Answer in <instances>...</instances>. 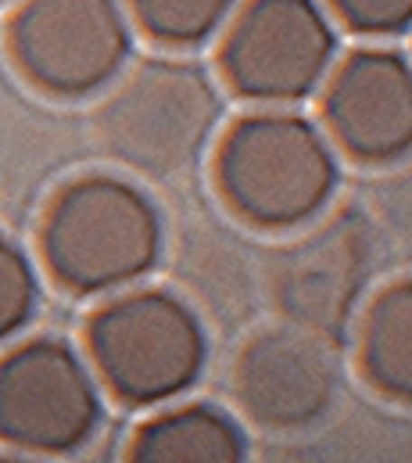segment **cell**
I'll return each mask as SVG.
<instances>
[{
	"instance_id": "1",
	"label": "cell",
	"mask_w": 412,
	"mask_h": 463,
	"mask_svg": "<svg viewBox=\"0 0 412 463\" xmlns=\"http://www.w3.org/2000/svg\"><path fill=\"white\" fill-rule=\"evenodd\" d=\"M226 202L258 227H298L337 187V158L326 133L295 112L237 118L219 144L215 165Z\"/></svg>"
},
{
	"instance_id": "2",
	"label": "cell",
	"mask_w": 412,
	"mask_h": 463,
	"mask_svg": "<svg viewBox=\"0 0 412 463\" xmlns=\"http://www.w3.org/2000/svg\"><path fill=\"white\" fill-rule=\"evenodd\" d=\"M162 251L147 194L115 176H83L47 209L43 259L69 291H111L144 277Z\"/></svg>"
},
{
	"instance_id": "3",
	"label": "cell",
	"mask_w": 412,
	"mask_h": 463,
	"mask_svg": "<svg viewBox=\"0 0 412 463\" xmlns=\"http://www.w3.org/2000/svg\"><path fill=\"white\" fill-rule=\"evenodd\" d=\"M219 112V90L201 65L147 58L108 94L98 129L118 162L151 176H176L201 158Z\"/></svg>"
},
{
	"instance_id": "4",
	"label": "cell",
	"mask_w": 412,
	"mask_h": 463,
	"mask_svg": "<svg viewBox=\"0 0 412 463\" xmlns=\"http://www.w3.org/2000/svg\"><path fill=\"white\" fill-rule=\"evenodd\" d=\"M90 359L101 381L129 406L187 392L205 363V335L187 302L169 291H133L90 317Z\"/></svg>"
},
{
	"instance_id": "5",
	"label": "cell",
	"mask_w": 412,
	"mask_h": 463,
	"mask_svg": "<svg viewBox=\"0 0 412 463\" xmlns=\"http://www.w3.org/2000/svg\"><path fill=\"white\" fill-rule=\"evenodd\" d=\"M133 25L126 0H22L7 47L33 87L83 98L118 80L133 58Z\"/></svg>"
},
{
	"instance_id": "6",
	"label": "cell",
	"mask_w": 412,
	"mask_h": 463,
	"mask_svg": "<svg viewBox=\"0 0 412 463\" xmlns=\"http://www.w3.org/2000/svg\"><path fill=\"white\" fill-rule=\"evenodd\" d=\"M337 33L319 0H244L226 22L219 69L251 101H298L330 76Z\"/></svg>"
},
{
	"instance_id": "7",
	"label": "cell",
	"mask_w": 412,
	"mask_h": 463,
	"mask_svg": "<svg viewBox=\"0 0 412 463\" xmlns=\"http://www.w3.org/2000/svg\"><path fill=\"white\" fill-rule=\"evenodd\" d=\"M101 395L72 345L36 338L0 359V439L29 453H69L90 439Z\"/></svg>"
},
{
	"instance_id": "8",
	"label": "cell",
	"mask_w": 412,
	"mask_h": 463,
	"mask_svg": "<svg viewBox=\"0 0 412 463\" xmlns=\"http://www.w3.org/2000/svg\"><path fill=\"white\" fill-rule=\"evenodd\" d=\"M323 116L355 158L391 162L412 151V61L388 47L348 54L330 72Z\"/></svg>"
},
{
	"instance_id": "9",
	"label": "cell",
	"mask_w": 412,
	"mask_h": 463,
	"mask_svg": "<svg viewBox=\"0 0 412 463\" xmlns=\"http://www.w3.org/2000/svg\"><path fill=\"white\" fill-rule=\"evenodd\" d=\"M237 399L266 428L312 424L333 402V363L298 331H266L237 359Z\"/></svg>"
},
{
	"instance_id": "10",
	"label": "cell",
	"mask_w": 412,
	"mask_h": 463,
	"mask_svg": "<svg viewBox=\"0 0 412 463\" xmlns=\"http://www.w3.org/2000/svg\"><path fill=\"white\" fill-rule=\"evenodd\" d=\"M366 277L362 237L344 220L305 237L284 266L280 295L295 324L309 331H333L348 320Z\"/></svg>"
},
{
	"instance_id": "11",
	"label": "cell",
	"mask_w": 412,
	"mask_h": 463,
	"mask_svg": "<svg viewBox=\"0 0 412 463\" xmlns=\"http://www.w3.org/2000/svg\"><path fill=\"white\" fill-rule=\"evenodd\" d=\"M129 463H244V439L211 406H176L136 431Z\"/></svg>"
},
{
	"instance_id": "12",
	"label": "cell",
	"mask_w": 412,
	"mask_h": 463,
	"mask_svg": "<svg viewBox=\"0 0 412 463\" xmlns=\"http://www.w3.org/2000/svg\"><path fill=\"white\" fill-rule=\"evenodd\" d=\"M362 366L380 392L412 402V280L373 298L362 324Z\"/></svg>"
},
{
	"instance_id": "13",
	"label": "cell",
	"mask_w": 412,
	"mask_h": 463,
	"mask_svg": "<svg viewBox=\"0 0 412 463\" xmlns=\"http://www.w3.org/2000/svg\"><path fill=\"white\" fill-rule=\"evenodd\" d=\"M133 22L165 47H194L233 18L240 0H126Z\"/></svg>"
},
{
	"instance_id": "14",
	"label": "cell",
	"mask_w": 412,
	"mask_h": 463,
	"mask_svg": "<svg viewBox=\"0 0 412 463\" xmlns=\"http://www.w3.org/2000/svg\"><path fill=\"white\" fill-rule=\"evenodd\" d=\"M36 306V273L22 248L0 237V342L11 338Z\"/></svg>"
},
{
	"instance_id": "15",
	"label": "cell",
	"mask_w": 412,
	"mask_h": 463,
	"mask_svg": "<svg viewBox=\"0 0 412 463\" xmlns=\"http://www.w3.org/2000/svg\"><path fill=\"white\" fill-rule=\"evenodd\" d=\"M333 14L355 33L384 36L412 25V0H330Z\"/></svg>"
},
{
	"instance_id": "16",
	"label": "cell",
	"mask_w": 412,
	"mask_h": 463,
	"mask_svg": "<svg viewBox=\"0 0 412 463\" xmlns=\"http://www.w3.org/2000/svg\"><path fill=\"white\" fill-rule=\"evenodd\" d=\"M0 463H29V460H11V457H0Z\"/></svg>"
}]
</instances>
